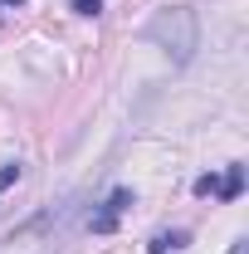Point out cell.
Wrapping results in <instances>:
<instances>
[{
	"mask_svg": "<svg viewBox=\"0 0 249 254\" xmlns=\"http://www.w3.org/2000/svg\"><path fill=\"white\" fill-rule=\"evenodd\" d=\"M0 5H25V0H0Z\"/></svg>",
	"mask_w": 249,
	"mask_h": 254,
	"instance_id": "9",
	"label": "cell"
},
{
	"mask_svg": "<svg viewBox=\"0 0 249 254\" xmlns=\"http://www.w3.org/2000/svg\"><path fill=\"white\" fill-rule=\"evenodd\" d=\"M147 39H152L171 64H190V54L200 49V20H195L190 5H166V10H156V15H152Z\"/></svg>",
	"mask_w": 249,
	"mask_h": 254,
	"instance_id": "1",
	"label": "cell"
},
{
	"mask_svg": "<svg viewBox=\"0 0 249 254\" xmlns=\"http://www.w3.org/2000/svg\"><path fill=\"white\" fill-rule=\"evenodd\" d=\"M230 254H245V240H235V245H230Z\"/></svg>",
	"mask_w": 249,
	"mask_h": 254,
	"instance_id": "8",
	"label": "cell"
},
{
	"mask_svg": "<svg viewBox=\"0 0 249 254\" xmlns=\"http://www.w3.org/2000/svg\"><path fill=\"white\" fill-rule=\"evenodd\" d=\"M73 10H78V15H98V10H103V0H73Z\"/></svg>",
	"mask_w": 249,
	"mask_h": 254,
	"instance_id": "6",
	"label": "cell"
},
{
	"mask_svg": "<svg viewBox=\"0 0 249 254\" xmlns=\"http://www.w3.org/2000/svg\"><path fill=\"white\" fill-rule=\"evenodd\" d=\"M20 171H25L20 161H5V166H0V190H10V186H15V181H20Z\"/></svg>",
	"mask_w": 249,
	"mask_h": 254,
	"instance_id": "5",
	"label": "cell"
},
{
	"mask_svg": "<svg viewBox=\"0 0 249 254\" xmlns=\"http://www.w3.org/2000/svg\"><path fill=\"white\" fill-rule=\"evenodd\" d=\"M186 230H161V235H156L152 245H147V254H171V250H186Z\"/></svg>",
	"mask_w": 249,
	"mask_h": 254,
	"instance_id": "4",
	"label": "cell"
},
{
	"mask_svg": "<svg viewBox=\"0 0 249 254\" xmlns=\"http://www.w3.org/2000/svg\"><path fill=\"white\" fill-rule=\"evenodd\" d=\"M240 190H245V166H240V161H230L225 181H215V195H220V200H240Z\"/></svg>",
	"mask_w": 249,
	"mask_h": 254,
	"instance_id": "3",
	"label": "cell"
},
{
	"mask_svg": "<svg viewBox=\"0 0 249 254\" xmlns=\"http://www.w3.org/2000/svg\"><path fill=\"white\" fill-rule=\"evenodd\" d=\"M127 210H132V190L118 186V190H113V195L93 210V215H88V230H93V235H113V230H118V220H123Z\"/></svg>",
	"mask_w": 249,
	"mask_h": 254,
	"instance_id": "2",
	"label": "cell"
},
{
	"mask_svg": "<svg viewBox=\"0 0 249 254\" xmlns=\"http://www.w3.org/2000/svg\"><path fill=\"white\" fill-rule=\"evenodd\" d=\"M195 195H215V176H195Z\"/></svg>",
	"mask_w": 249,
	"mask_h": 254,
	"instance_id": "7",
	"label": "cell"
}]
</instances>
